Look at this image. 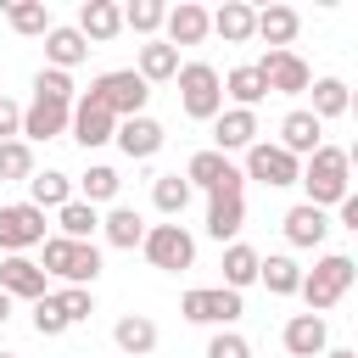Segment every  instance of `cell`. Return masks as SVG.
Masks as SVG:
<instances>
[{
	"instance_id": "obj_40",
	"label": "cell",
	"mask_w": 358,
	"mask_h": 358,
	"mask_svg": "<svg viewBox=\"0 0 358 358\" xmlns=\"http://www.w3.org/2000/svg\"><path fill=\"white\" fill-rule=\"evenodd\" d=\"M0 179H11V185H28L34 179V145L28 140H6L0 145Z\"/></svg>"
},
{
	"instance_id": "obj_14",
	"label": "cell",
	"mask_w": 358,
	"mask_h": 358,
	"mask_svg": "<svg viewBox=\"0 0 358 358\" xmlns=\"http://www.w3.org/2000/svg\"><path fill=\"white\" fill-rule=\"evenodd\" d=\"M274 145H280V151H291V157L302 162V157H313V151L324 145V123H319L308 106H296V112H285V117H280V140H274Z\"/></svg>"
},
{
	"instance_id": "obj_11",
	"label": "cell",
	"mask_w": 358,
	"mask_h": 358,
	"mask_svg": "<svg viewBox=\"0 0 358 358\" xmlns=\"http://www.w3.org/2000/svg\"><path fill=\"white\" fill-rule=\"evenodd\" d=\"M257 73H263L268 95H302V90L313 84V73H308V62H302L296 50H268V56L257 62Z\"/></svg>"
},
{
	"instance_id": "obj_30",
	"label": "cell",
	"mask_w": 358,
	"mask_h": 358,
	"mask_svg": "<svg viewBox=\"0 0 358 358\" xmlns=\"http://www.w3.org/2000/svg\"><path fill=\"white\" fill-rule=\"evenodd\" d=\"M134 73H140L145 84H168V78L179 73V50H173L168 39H145V45H140V62H134Z\"/></svg>"
},
{
	"instance_id": "obj_20",
	"label": "cell",
	"mask_w": 358,
	"mask_h": 358,
	"mask_svg": "<svg viewBox=\"0 0 358 358\" xmlns=\"http://www.w3.org/2000/svg\"><path fill=\"white\" fill-rule=\"evenodd\" d=\"M296 28H302L296 6H263V11H257V22H252V39H263L268 50H291Z\"/></svg>"
},
{
	"instance_id": "obj_48",
	"label": "cell",
	"mask_w": 358,
	"mask_h": 358,
	"mask_svg": "<svg viewBox=\"0 0 358 358\" xmlns=\"http://www.w3.org/2000/svg\"><path fill=\"white\" fill-rule=\"evenodd\" d=\"M0 358H17V352H0Z\"/></svg>"
},
{
	"instance_id": "obj_35",
	"label": "cell",
	"mask_w": 358,
	"mask_h": 358,
	"mask_svg": "<svg viewBox=\"0 0 358 358\" xmlns=\"http://www.w3.org/2000/svg\"><path fill=\"white\" fill-rule=\"evenodd\" d=\"M257 280H263L274 296H296V285H302V263L285 257V252H268V257L257 263Z\"/></svg>"
},
{
	"instance_id": "obj_38",
	"label": "cell",
	"mask_w": 358,
	"mask_h": 358,
	"mask_svg": "<svg viewBox=\"0 0 358 358\" xmlns=\"http://www.w3.org/2000/svg\"><path fill=\"white\" fill-rule=\"evenodd\" d=\"M34 101H50V106H73V101H78V84H73V73L39 67V73H34Z\"/></svg>"
},
{
	"instance_id": "obj_31",
	"label": "cell",
	"mask_w": 358,
	"mask_h": 358,
	"mask_svg": "<svg viewBox=\"0 0 358 358\" xmlns=\"http://www.w3.org/2000/svg\"><path fill=\"white\" fill-rule=\"evenodd\" d=\"M101 235L112 241V246H123V252H134L140 241H145V218L134 213V207H106V218H101Z\"/></svg>"
},
{
	"instance_id": "obj_19",
	"label": "cell",
	"mask_w": 358,
	"mask_h": 358,
	"mask_svg": "<svg viewBox=\"0 0 358 358\" xmlns=\"http://www.w3.org/2000/svg\"><path fill=\"white\" fill-rule=\"evenodd\" d=\"M162 28H168V45H173V50H179V45H201V39L213 34V22H207V6H196V0H179V6H168Z\"/></svg>"
},
{
	"instance_id": "obj_36",
	"label": "cell",
	"mask_w": 358,
	"mask_h": 358,
	"mask_svg": "<svg viewBox=\"0 0 358 358\" xmlns=\"http://www.w3.org/2000/svg\"><path fill=\"white\" fill-rule=\"evenodd\" d=\"M308 90H313V106H308V112H313L319 123H330V117H347L352 95H347V84H341V78H313Z\"/></svg>"
},
{
	"instance_id": "obj_41",
	"label": "cell",
	"mask_w": 358,
	"mask_h": 358,
	"mask_svg": "<svg viewBox=\"0 0 358 358\" xmlns=\"http://www.w3.org/2000/svg\"><path fill=\"white\" fill-rule=\"evenodd\" d=\"M162 17H168L162 0H129V6H123V28H134V34H157Z\"/></svg>"
},
{
	"instance_id": "obj_37",
	"label": "cell",
	"mask_w": 358,
	"mask_h": 358,
	"mask_svg": "<svg viewBox=\"0 0 358 358\" xmlns=\"http://www.w3.org/2000/svg\"><path fill=\"white\" fill-rule=\"evenodd\" d=\"M151 201H157L162 218H179V213L190 207V185H185V173H157V179H151Z\"/></svg>"
},
{
	"instance_id": "obj_44",
	"label": "cell",
	"mask_w": 358,
	"mask_h": 358,
	"mask_svg": "<svg viewBox=\"0 0 358 358\" xmlns=\"http://www.w3.org/2000/svg\"><path fill=\"white\" fill-rule=\"evenodd\" d=\"M17 129H22V106H17L11 95H0V145L17 140Z\"/></svg>"
},
{
	"instance_id": "obj_4",
	"label": "cell",
	"mask_w": 358,
	"mask_h": 358,
	"mask_svg": "<svg viewBox=\"0 0 358 358\" xmlns=\"http://www.w3.org/2000/svg\"><path fill=\"white\" fill-rule=\"evenodd\" d=\"M45 280L56 274L62 285H95L101 280V246L95 241H62V235H45Z\"/></svg>"
},
{
	"instance_id": "obj_39",
	"label": "cell",
	"mask_w": 358,
	"mask_h": 358,
	"mask_svg": "<svg viewBox=\"0 0 358 358\" xmlns=\"http://www.w3.org/2000/svg\"><path fill=\"white\" fill-rule=\"evenodd\" d=\"M50 302H56L62 324H84V319L95 313V291H90V285H62V291H50Z\"/></svg>"
},
{
	"instance_id": "obj_47",
	"label": "cell",
	"mask_w": 358,
	"mask_h": 358,
	"mask_svg": "<svg viewBox=\"0 0 358 358\" xmlns=\"http://www.w3.org/2000/svg\"><path fill=\"white\" fill-rule=\"evenodd\" d=\"M6 319H11V296L0 291V324H6Z\"/></svg>"
},
{
	"instance_id": "obj_8",
	"label": "cell",
	"mask_w": 358,
	"mask_h": 358,
	"mask_svg": "<svg viewBox=\"0 0 358 358\" xmlns=\"http://www.w3.org/2000/svg\"><path fill=\"white\" fill-rule=\"evenodd\" d=\"M179 313H185L190 324H218V330H229L246 308H241V291H224V285H196V291H185V296H179Z\"/></svg>"
},
{
	"instance_id": "obj_18",
	"label": "cell",
	"mask_w": 358,
	"mask_h": 358,
	"mask_svg": "<svg viewBox=\"0 0 358 358\" xmlns=\"http://www.w3.org/2000/svg\"><path fill=\"white\" fill-rule=\"evenodd\" d=\"M73 28H78V34L90 39V50H95V45H106V39L123 34V6H112V0H84Z\"/></svg>"
},
{
	"instance_id": "obj_1",
	"label": "cell",
	"mask_w": 358,
	"mask_h": 358,
	"mask_svg": "<svg viewBox=\"0 0 358 358\" xmlns=\"http://www.w3.org/2000/svg\"><path fill=\"white\" fill-rule=\"evenodd\" d=\"M296 185L308 190V207L330 213L341 196H352V151H341V145H319V151L302 162V179H296Z\"/></svg>"
},
{
	"instance_id": "obj_5",
	"label": "cell",
	"mask_w": 358,
	"mask_h": 358,
	"mask_svg": "<svg viewBox=\"0 0 358 358\" xmlns=\"http://www.w3.org/2000/svg\"><path fill=\"white\" fill-rule=\"evenodd\" d=\"M84 95H90L95 106H106V112L123 123V117H140V112H145V101H151V84H145L134 67H112V73H101V78H95Z\"/></svg>"
},
{
	"instance_id": "obj_15",
	"label": "cell",
	"mask_w": 358,
	"mask_h": 358,
	"mask_svg": "<svg viewBox=\"0 0 358 358\" xmlns=\"http://www.w3.org/2000/svg\"><path fill=\"white\" fill-rule=\"evenodd\" d=\"M0 291H6L11 302H39V296H45V268H39L28 252L0 257Z\"/></svg>"
},
{
	"instance_id": "obj_2",
	"label": "cell",
	"mask_w": 358,
	"mask_h": 358,
	"mask_svg": "<svg viewBox=\"0 0 358 358\" xmlns=\"http://www.w3.org/2000/svg\"><path fill=\"white\" fill-rule=\"evenodd\" d=\"M352 280H358V263H352L347 252H324V257H319V263L302 274L296 296L308 302V313H319V319H324V313H330V308H336V302L352 291Z\"/></svg>"
},
{
	"instance_id": "obj_24",
	"label": "cell",
	"mask_w": 358,
	"mask_h": 358,
	"mask_svg": "<svg viewBox=\"0 0 358 358\" xmlns=\"http://www.w3.org/2000/svg\"><path fill=\"white\" fill-rule=\"evenodd\" d=\"M280 229H285V241H291V246H319V241L330 235V213H319V207L296 201V207L280 218Z\"/></svg>"
},
{
	"instance_id": "obj_12",
	"label": "cell",
	"mask_w": 358,
	"mask_h": 358,
	"mask_svg": "<svg viewBox=\"0 0 358 358\" xmlns=\"http://www.w3.org/2000/svg\"><path fill=\"white\" fill-rule=\"evenodd\" d=\"M67 134H73L84 151H95V145H106V140L117 134V117H112L106 106H95L90 95H78V101H73V112H67Z\"/></svg>"
},
{
	"instance_id": "obj_43",
	"label": "cell",
	"mask_w": 358,
	"mask_h": 358,
	"mask_svg": "<svg viewBox=\"0 0 358 358\" xmlns=\"http://www.w3.org/2000/svg\"><path fill=\"white\" fill-rule=\"evenodd\" d=\"M34 330H39V336H62V330H67V324H62V313H56V302H50V291L34 302Z\"/></svg>"
},
{
	"instance_id": "obj_33",
	"label": "cell",
	"mask_w": 358,
	"mask_h": 358,
	"mask_svg": "<svg viewBox=\"0 0 358 358\" xmlns=\"http://www.w3.org/2000/svg\"><path fill=\"white\" fill-rule=\"evenodd\" d=\"M6 22L22 39H45L50 34V6L45 0H6Z\"/></svg>"
},
{
	"instance_id": "obj_26",
	"label": "cell",
	"mask_w": 358,
	"mask_h": 358,
	"mask_svg": "<svg viewBox=\"0 0 358 358\" xmlns=\"http://www.w3.org/2000/svg\"><path fill=\"white\" fill-rule=\"evenodd\" d=\"M73 185H78V201H90V207H101V201H112V207H117V190H123V173H117L112 162H90V168H84V173H78Z\"/></svg>"
},
{
	"instance_id": "obj_34",
	"label": "cell",
	"mask_w": 358,
	"mask_h": 358,
	"mask_svg": "<svg viewBox=\"0 0 358 358\" xmlns=\"http://www.w3.org/2000/svg\"><path fill=\"white\" fill-rule=\"evenodd\" d=\"M95 229H101V213L90 207V201H67V207H56V235L62 241H95Z\"/></svg>"
},
{
	"instance_id": "obj_23",
	"label": "cell",
	"mask_w": 358,
	"mask_h": 358,
	"mask_svg": "<svg viewBox=\"0 0 358 358\" xmlns=\"http://www.w3.org/2000/svg\"><path fill=\"white\" fill-rule=\"evenodd\" d=\"M207 22H213V34H218L224 45H252V22H257V11H252L246 0H224L218 11H207Z\"/></svg>"
},
{
	"instance_id": "obj_32",
	"label": "cell",
	"mask_w": 358,
	"mask_h": 358,
	"mask_svg": "<svg viewBox=\"0 0 358 358\" xmlns=\"http://www.w3.org/2000/svg\"><path fill=\"white\" fill-rule=\"evenodd\" d=\"M257 263H263V252H257V246L229 241V246H224V291H246V285L257 280Z\"/></svg>"
},
{
	"instance_id": "obj_21",
	"label": "cell",
	"mask_w": 358,
	"mask_h": 358,
	"mask_svg": "<svg viewBox=\"0 0 358 358\" xmlns=\"http://www.w3.org/2000/svg\"><path fill=\"white\" fill-rule=\"evenodd\" d=\"M67 112H73V106H50V101H28V106H22V129H17V140H28V145H39V140H56V134H67Z\"/></svg>"
},
{
	"instance_id": "obj_29",
	"label": "cell",
	"mask_w": 358,
	"mask_h": 358,
	"mask_svg": "<svg viewBox=\"0 0 358 358\" xmlns=\"http://www.w3.org/2000/svg\"><path fill=\"white\" fill-rule=\"evenodd\" d=\"M218 78H224V95H229L235 106H246V112H257V101L268 95V84H263L257 62H241V67H229V73H218Z\"/></svg>"
},
{
	"instance_id": "obj_27",
	"label": "cell",
	"mask_w": 358,
	"mask_h": 358,
	"mask_svg": "<svg viewBox=\"0 0 358 358\" xmlns=\"http://www.w3.org/2000/svg\"><path fill=\"white\" fill-rule=\"evenodd\" d=\"M73 201V173H62V168H34V179H28V207H67Z\"/></svg>"
},
{
	"instance_id": "obj_45",
	"label": "cell",
	"mask_w": 358,
	"mask_h": 358,
	"mask_svg": "<svg viewBox=\"0 0 358 358\" xmlns=\"http://www.w3.org/2000/svg\"><path fill=\"white\" fill-rule=\"evenodd\" d=\"M336 213H341V229H358V196H341Z\"/></svg>"
},
{
	"instance_id": "obj_6",
	"label": "cell",
	"mask_w": 358,
	"mask_h": 358,
	"mask_svg": "<svg viewBox=\"0 0 358 358\" xmlns=\"http://www.w3.org/2000/svg\"><path fill=\"white\" fill-rule=\"evenodd\" d=\"M140 252H145V263L162 268V274H185V268L196 263V241H190L185 224H145Z\"/></svg>"
},
{
	"instance_id": "obj_9",
	"label": "cell",
	"mask_w": 358,
	"mask_h": 358,
	"mask_svg": "<svg viewBox=\"0 0 358 358\" xmlns=\"http://www.w3.org/2000/svg\"><path fill=\"white\" fill-rule=\"evenodd\" d=\"M241 179H257V185H268V190H285V185L302 179V162H296L291 151L257 140V145H246V168H241Z\"/></svg>"
},
{
	"instance_id": "obj_13",
	"label": "cell",
	"mask_w": 358,
	"mask_h": 358,
	"mask_svg": "<svg viewBox=\"0 0 358 358\" xmlns=\"http://www.w3.org/2000/svg\"><path fill=\"white\" fill-rule=\"evenodd\" d=\"M112 140H117V151H123L129 162H145V157H157V151H162L168 129H162V123H157L151 112H140V117H123Z\"/></svg>"
},
{
	"instance_id": "obj_10",
	"label": "cell",
	"mask_w": 358,
	"mask_h": 358,
	"mask_svg": "<svg viewBox=\"0 0 358 358\" xmlns=\"http://www.w3.org/2000/svg\"><path fill=\"white\" fill-rule=\"evenodd\" d=\"M28 246H45V213L28 207V201H6L0 207V252L17 257Z\"/></svg>"
},
{
	"instance_id": "obj_22",
	"label": "cell",
	"mask_w": 358,
	"mask_h": 358,
	"mask_svg": "<svg viewBox=\"0 0 358 358\" xmlns=\"http://www.w3.org/2000/svg\"><path fill=\"white\" fill-rule=\"evenodd\" d=\"M112 341H117V352H129V358H151V352H157V319H151V313H123V319L112 324Z\"/></svg>"
},
{
	"instance_id": "obj_7",
	"label": "cell",
	"mask_w": 358,
	"mask_h": 358,
	"mask_svg": "<svg viewBox=\"0 0 358 358\" xmlns=\"http://www.w3.org/2000/svg\"><path fill=\"white\" fill-rule=\"evenodd\" d=\"M185 185H190V190H207V196H241V190H246L241 168H235L224 151H213V145L185 162Z\"/></svg>"
},
{
	"instance_id": "obj_28",
	"label": "cell",
	"mask_w": 358,
	"mask_h": 358,
	"mask_svg": "<svg viewBox=\"0 0 358 358\" xmlns=\"http://www.w3.org/2000/svg\"><path fill=\"white\" fill-rule=\"evenodd\" d=\"M241 224H246V196H207V235H213L218 246L235 241Z\"/></svg>"
},
{
	"instance_id": "obj_46",
	"label": "cell",
	"mask_w": 358,
	"mask_h": 358,
	"mask_svg": "<svg viewBox=\"0 0 358 358\" xmlns=\"http://www.w3.org/2000/svg\"><path fill=\"white\" fill-rule=\"evenodd\" d=\"M319 358H358V352H352V347H324Z\"/></svg>"
},
{
	"instance_id": "obj_16",
	"label": "cell",
	"mask_w": 358,
	"mask_h": 358,
	"mask_svg": "<svg viewBox=\"0 0 358 358\" xmlns=\"http://www.w3.org/2000/svg\"><path fill=\"white\" fill-rule=\"evenodd\" d=\"M246 145H257V112H246V106H224L218 117H213V151H246Z\"/></svg>"
},
{
	"instance_id": "obj_17",
	"label": "cell",
	"mask_w": 358,
	"mask_h": 358,
	"mask_svg": "<svg viewBox=\"0 0 358 358\" xmlns=\"http://www.w3.org/2000/svg\"><path fill=\"white\" fill-rule=\"evenodd\" d=\"M280 341H285L291 358H319V352L330 347V324H324L319 313H291L285 330H280Z\"/></svg>"
},
{
	"instance_id": "obj_3",
	"label": "cell",
	"mask_w": 358,
	"mask_h": 358,
	"mask_svg": "<svg viewBox=\"0 0 358 358\" xmlns=\"http://www.w3.org/2000/svg\"><path fill=\"white\" fill-rule=\"evenodd\" d=\"M173 84H179V106H185V117L213 123V117L224 112V78H218L213 62H179Z\"/></svg>"
},
{
	"instance_id": "obj_25",
	"label": "cell",
	"mask_w": 358,
	"mask_h": 358,
	"mask_svg": "<svg viewBox=\"0 0 358 358\" xmlns=\"http://www.w3.org/2000/svg\"><path fill=\"white\" fill-rule=\"evenodd\" d=\"M84 56H90V39H84L78 28H56V22H50V34H45V62H50L56 73H73Z\"/></svg>"
},
{
	"instance_id": "obj_42",
	"label": "cell",
	"mask_w": 358,
	"mask_h": 358,
	"mask_svg": "<svg viewBox=\"0 0 358 358\" xmlns=\"http://www.w3.org/2000/svg\"><path fill=\"white\" fill-rule=\"evenodd\" d=\"M207 358H252V341L235 336V330H218V336L207 341Z\"/></svg>"
}]
</instances>
